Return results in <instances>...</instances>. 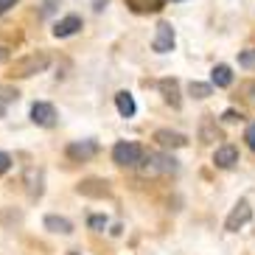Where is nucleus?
<instances>
[{"instance_id": "obj_3", "label": "nucleus", "mask_w": 255, "mask_h": 255, "mask_svg": "<svg viewBox=\"0 0 255 255\" xmlns=\"http://www.w3.org/2000/svg\"><path fill=\"white\" fill-rule=\"evenodd\" d=\"M143 174L146 177H157V174H177L180 171V163L171 157V154H160V151H151V154H146L143 151Z\"/></svg>"}, {"instance_id": "obj_5", "label": "nucleus", "mask_w": 255, "mask_h": 255, "mask_svg": "<svg viewBox=\"0 0 255 255\" xmlns=\"http://www.w3.org/2000/svg\"><path fill=\"white\" fill-rule=\"evenodd\" d=\"M250 219H253V208H250L247 199H241V202L230 210V216H227V222H225V230H230V233L241 230V227L247 225Z\"/></svg>"}, {"instance_id": "obj_13", "label": "nucleus", "mask_w": 255, "mask_h": 255, "mask_svg": "<svg viewBox=\"0 0 255 255\" xmlns=\"http://www.w3.org/2000/svg\"><path fill=\"white\" fill-rule=\"evenodd\" d=\"M199 140H202V143L222 140V129L213 124V118H202V124H199Z\"/></svg>"}, {"instance_id": "obj_4", "label": "nucleus", "mask_w": 255, "mask_h": 255, "mask_svg": "<svg viewBox=\"0 0 255 255\" xmlns=\"http://www.w3.org/2000/svg\"><path fill=\"white\" fill-rule=\"evenodd\" d=\"M174 42H177V37H174L171 23H157L154 39H151V51L154 53H168V51H174Z\"/></svg>"}, {"instance_id": "obj_1", "label": "nucleus", "mask_w": 255, "mask_h": 255, "mask_svg": "<svg viewBox=\"0 0 255 255\" xmlns=\"http://www.w3.org/2000/svg\"><path fill=\"white\" fill-rule=\"evenodd\" d=\"M48 65H51V56H48L45 51H34V53H28V56H23V59H17L14 65H11V76H14V79H25V76L42 73Z\"/></svg>"}, {"instance_id": "obj_14", "label": "nucleus", "mask_w": 255, "mask_h": 255, "mask_svg": "<svg viewBox=\"0 0 255 255\" xmlns=\"http://www.w3.org/2000/svg\"><path fill=\"white\" fill-rule=\"evenodd\" d=\"M127 3L135 14H154L165 6V0H127Z\"/></svg>"}, {"instance_id": "obj_19", "label": "nucleus", "mask_w": 255, "mask_h": 255, "mask_svg": "<svg viewBox=\"0 0 255 255\" xmlns=\"http://www.w3.org/2000/svg\"><path fill=\"white\" fill-rule=\"evenodd\" d=\"M188 93L194 98H208L213 96V84H205V82H191L188 84Z\"/></svg>"}, {"instance_id": "obj_27", "label": "nucleus", "mask_w": 255, "mask_h": 255, "mask_svg": "<svg viewBox=\"0 0 255 255\" xmlns=\"http://www.w3.org/2000/svg\"><path fill=\"white\" fill-rule=\"evenodd\" d=\"M247 98L255 104V84H247Z\"/></svg>"}, {"instance_id": "obj_11", "label": "nucleus", "mask_w": 255, "mask_h": 255, "mask_svg": "<svg viewBox=\"0 0 255 255\" xmlns=\"http://www.w3.org/2000/svg\"><path fill=\"white\" fill-rule=\"evenodd\" d=\"M115 107H118L121 118H132V115L137 113V104H135V98H132V93H127V90L115 93Z\"/></svg>"}, {"instance_id": "obj_25", "label": "nucleus", "mask_w": 255, "mask_h": 255, "mask_svg": "<svg viewBox=\"0 0 255 255\" xmlns=\"http://www.w3.org/2000/svg\"><path fill=\"white\" fill-rule=\"evenodd\" d=\"M11 6H17V0H0V14H6Z\"/></svg>"}, {"instance_id": "obj_23", "label": "nucleus", "mask_w": 255, "mask_h": 255, "mask_svg": "<svg viewBox=\"0 0 255 255\" xmlns=\"http://www.w3.org/2000/svg\"><path fill=\"white\" fill-rule=\"evenodd\" d=\"M11 168V157H8L6 151H0V174H6Z\"/></svg>"}, {"instance_id": "obj_15", "label": "nucleus", "mask_w": 255, "mask_h": 255, "mask_svg": "<svg viewBox=\"0 0 255 255\" xmlns=\"http://www.w3.org/2000/svg\"><path fill=\"white\" fill-rule=\"evenodd\" d=\"M76 191L84 194V196H107V194H110V188H107L104 180H84Z\"/></svg>"}, {"instance_id": "obj_21", "label": "nucleus", "mask_w": 255, "mask_h": 255, "mask_svg": "<svg viewBox=\"0 0 255 255\" xmlns=\"http://www.w3.org/2000/svg\"><path fill=\"white\" fill-rule=\"evenodd\" d=\"M87 225H90L93 230H98V233H101V230L107 227V219H104V216H90V219H87Z\"/></svg>"}, {"instance_id": "obj_22", "label": "nucleus", "mask_w": 255, "mask_h": 255, "mask_svg": "<svg viewBox=\"0 0 255 255\" xmlns=\"http://www.w3.org/2000/svg\"><path fill=\"white\" fill-rule=\"evenodd\" d=\"M244 140H247V146L255 151V124H250V127H247V132H244Z\"/></svg>"}, {"instance_id": "obj_2", "label": "nucleus", "mask_w": 255, "mask_h": 255, "mask_svg": "<svg viewBox=\"0 0 255 255\" xmlns=\"http://www.w3.org/2000/svg\"><path fill=\"white\" fill-rule=\"evenodd\" d=\"M143 160V146L135 140H118L113 146V163L121 168H135Z\"/></svg>"}, {"instance_id": "obj_20", "label": "nucleus", "mask_w": 255, "mask_h": 255, "mask_svg": "<svg viewBox=\"0 0 255 255\" xmlns=\"http://www.w3.org/2000/svg\"><path fill=\"white\" fill-rule=\"evenodd\" d=\"M239 65L247 70H255V48H247V51L239 53Z\"/></svg>"}, {"instance_id": "obj_9", "label": "nucleus", "mask_w": 255, "mask_h": 255, "mask_svg": "<svg viewBox=\"0 0 255 255\" xmlns=\"http://www.w3.org/2000/svg\"><path fill=\"white\" fill-rule=\"evenodd\" d=\"M79 28H82V17H79V14H68V17H62L59 23L53 25V37H59V39L73 37Z\"/></svg>"}, {"instance_id": "obj_17", "label": "nucleus", "mask_w": 255, "mask_h": 255, "mask_svg": "<svg viewBox=\"0 0 255 255\" xmlns=\"http://www.w3.org/2000/svg\"><path fill=\"white\" fill-rule=\"evenodd\" d=\"M210 82L216 84V87H230L233 84V70L227 65H216V68L210 70Z\"/></svg>"}, {"instance_id": "obj_26", "label": "nucleus", "mask_w": 255, "mask_h": 255, "mask_svg": "<svg viewBox=\"0 0 255 255\" xmlns=\"http://www.w3.org/2000/svg\"><path fill=\"white\" fill-rule=\"evenodd\" d=\"M104 6H107V0H93V8L96 11H104Z\"/></svg>"}, {"instance_id": "obj_28", "label": "nucleus", "mask_w": 255, "mask_h": 255, "mask_svg": "<svg viewBox=\"0 0 255 255\" xmlns=\"http://www.w3.org/2000/svg\"><path fill=\"white\" fill-rule=\"evenodd\" d=\"M174 3H177V0H174Z\"/></svg>"}, {"instance_id": "obj_7", "label": "nucleus", "mask_w": 255, "mask_h": 255, "mask_svg": "<svg viewBox=\"0 0 255 255\" xmlns=\"http://www.w3.org/2000/svg\"><path fill=\"white\" fill-rule=\"evenodd\" d=\"M98 154V143L96 140H73L68 146V157L76 160V163H84V160H90Z\"/></svg>"}, {"instance_id": "obj_8", "label": "nucleus", "mask_w": 255, "mask_h": 255, "mask_svg": "<svg viewBox=\"0 0 255 255\" xmlns=\"http://www.w3.org/2000/svg\"><path fill=\"white\" fill-rule=\"evenodd\" d=\"M154 140L163 149H182V146H188V137L182 132H171V129H157L154 132Z\"/></svg>"}, {"instance_id": "obj_12", "label": "nucleus", "mask_w": 255, "mask_h": 255, "mask_svg": "<svg viewBox=\"0 0 255 255\" xmlns=\"http://www.w3.org/2000/svg\"><path fill=\"white\" fill-rule=\"evenodd\" d=\"M157 87H160V93H163V98L168 104L180 107V82H177V79H163Z\"/></svg>"}, {"instance_id": "obj_6", "label": "nucleus", "mask_w": 255, "mask_h": 255, "mask_svg": "<svg viewBox=\"0 0 255 255\" xmlns=\"http://www.w3.org/2000/svg\"><path fill=\"white\" fill-rule=\"evenodd\" d=\"M31 121L37 124V127H56V110H53V104H45V101H37V104L31 107Z\"/></svg>"}, {"instance_id": "obj_24", "label": "nucleus", "mask_w": 255, "mask_h": 255, "mask_svg": "<svg viewBox=\"0 0 255 255\" xmlns=\"http://www.w3.org/2000/svg\"><path fill=\"white\" fill-rule=\"evenodd\" d=\"M222 118H225L227 124H233V121H241V113H236V110H227V113L222 115Z\"/></svg>"}, {"instance_id": "obj_18", "label": "nucleus", "mask_w": 255, "mask_h": 255, "mask_svg": "<svg viewBox=\"0 0 255 255\" xmlns=\"http://www.w3.org/2000/svg\"><path fill=\"white\" fill-rule=\"evenodd\" d=\"M17 96H20V93H17L11 84H0V118L6 115V107L11 104V101H17Z\"/></svg>"}, {"instance_id": "obj_16", "label": "nucleus", "mask_w": 255, "mask_h": 255, "mask_svg": "<svg viewBox=\"0 0 255 255\" xmlns=\"http://www.w3.org/2000/svg\"><path fill=\"white\" fill-rule=\"evenodd\" d=\"M45 227L51 233H62V236H70L73 233V222L65 216H45Z\"/></svg>"}, {"instance_id": "obj_10", "label": "nucleus", "mask_w": 255, "mask_h": 255, "mask_svg": "<svg viewBox=\"0 0 255 255\" xmlns=\"http://www.w3.org/2000/svg\"><path fill=\"white\" fill-rule=\"evenodd\" d=\"M213 163H216V168H233V165L239 163V149L230 146V143L219 146L216 154H213Z\"/></svg>"}]
</instances>
